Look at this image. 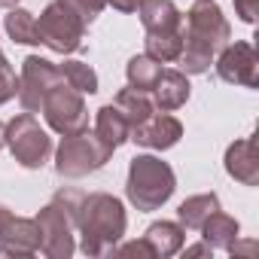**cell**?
Listing matches in <instances>:
<instances>
[{
	"label": "cell",
	"instance_id": "cell-1",
	"mask_svg": "<svg viewBox=\"0 0 259 259\" xmlns=\"http://www.w3.org/2000/svg\"><path fill=\"white\" fill-rule=\"evenodd\" d=\"M232 43V25L226 22L217 0H195L183 16V49L177 64L186 76L207 73L213 58Z\"/></svg>",
	"mask_w": 259,
	"mask_h": 259
},
{
	"label": "cell",
	"instance_id": "cell-2",
	"mask_svg": "<svg viewBox=\"0 0 259 259\" xmlns=\"http://www.w3.org/2000/svg\"><path fill=\"white\" fill-rule=\"evenodd\" d=\"M128 226L125 204L116 195L92 192L82 198L76 213V232H79V250L85 256H107L122 241Z\"/></svg>",
	"mask_w": 259,
	"mask_h": 259
},
{
	"label": "cell",
	"instance_id": "cell-3",
	"mask_svg": "<svg viewBox=\"0 0 259 259\" xmlns=\"http://www.w3.org/2000/svg\"><path fill=\"white\" fill-rule=\"evenodd\" d=\"M177 189V177L168 162L159 156H135L128 165V180H125V195L141 213L159 210Z\"/></svg>",
	"mask_w": 259,
	"mask_h": 259
},
{
	"label": "cell",
	"instance_id": "cell-4",
	"mask_svg": "<svg viewBox=\"0 0 259 259\" xmlns=\"http://www.w3.org/2000/svg\"><path fill=\"white\" fill-rule=\"evenodd\" d=\"M113 150L95 135V132H76V135H64L58 150H55V171L58 177H67V180H79V177H89L95 171H101L107 162H110Z\"/></svg>",
	"mask_w": 259,
	"mask_h": 259
},
{
	"label": "cell",
	"instance_id": "cell-5",
	"mask_svg": "<svg viewBox=\"0 0 259 259\" xmlns=\"http://www.w3.org/2000/svg\"><path fill=\"white\" fill-rule=\"evenodd\" d=\"M37 37L46 49H52L58 55H70V52L82 49L85 22L73 10L70 0H52L37 19Z\"/></svg>",
	"mask_w": 259,
	"mask_h": 259
},
{
	"label": "cell",
	"instance_id": "cell-6",
	"mask_svg": "<svg viewBox=\"0 0 259 259\" xmlns=\"http://www.w3.org/2000/svg\"><path fill=\"white\" fill-rule=\"evenodd\" d=\"M7 147L13 159L28 171H40L52 156V138L46 128H40L34 113H19L7 125Z\"/></svg>",
	"mask_w": 259,
	"mask_h": 259
},
{
	"label": "cell",
	"instance_id": "cell-7",
	"mask_svg": "<svg viewBox=\"0 0 259 259\" xmlns=\"http://www.w3.org/2000/svg\"><path fill=\"white\" fill-rule=\"evenodd\" d=\"M55 85H64V73L55 61L49 58H40V55H28L22 61V70H19V104L25 113H40L43 107V98L55 89Z\"/></svg>",
	"mask_w": 259,
	"mask_h": 259
},
{
	"label": "cell",
	"instance_id": "cell-8",
	"mask_svg": "<svg viewBox=\"0 0 259 259\" xmlns=\"http://www.w3.org/2000/svg\"><path fill=\"white\" fill-rule=\"evenodd\" d=\"M46 125L52 128L55 135H76L82 128H89V110H85V101L76 89H70L67 82L64 85H55L46 98H43V107H40Z\"/></svg>",
	"mask_w": 259,
	"mask_h": 259
},
{
	"label": "cell",
	"instance_id": "cell-9",
	"mask_svg": "<svg viewBox=\"0 0 259 259\" xmlns=\"http://www.w3.org/2000/svg\"><path fill=\"white\" fill-rule=\"evenodd\" d=\"M37 226H40V253L49 256V259H70L73 250H76V223L73 217L58 204V201H49L46 207H40V213L34 217Z\"/></svg>",
	"mask_w": 259,
	"mask_h": 259
},
{
	"label": "cell",
	"instance_id": "cell-10",
	"mask_svg": "<svg viewBox=\"0 0 259 259\" xmlns=\"http://www.w3.org/2000/svg\"><path fill=\"white\" fill-rule=\"evenodd\" d=\"M213 64H217L220 79L229 82V85H244V89H256L259 85V52L247 40L229 43L213 58Z\"/></svg>",
	"mask_w": 259,
	"mask_h": 259
},
{
	"label": "cell",
	"instance_id": "cell-11",
	"mask_svg": "<svg viewBox=\"0 0 259 259\" xmlns=\"http://www.w3.org/2000/svg\"><path fill=\"white\" fill-rule=\"evenodd\" d=\"M180 138H183V125H180V119H174L171 113H153L147 122H141V125H135L132 132H128V141H135L138 147H147V150H171V147H177L180 144Z\"/></svg>",
	"mask_w": 259,
	"mask_h": 259
},
{
	"label": "cell",
	"instance_id": "cell-12",
	"mask_svg": "<svg viewBox=\"0 0 259 259\" xmlns=\"http://www.w3.org/2000/svg\"><path fill=\"white\" fill-rule=\"evenodd\" d=\"M226 174L244 186H256L259 183V153H256V141L253 138H241L235 144H229L226 150Z\"/></svg>",
	"mask_w": 259,
	"mask_h": 259
},
{
	"label": "cell",
	"instance_id": "cell-13",
	"mask_svg": "<svg viewBox=\"0 0 259 259\" xmlns=\"http://www.w3.org/2000/svg\"><path fill=\"white\" fill-rule=\"evenodd\" d=\"M40 253V226L28 217H13L4 238H0V256H34Z\"/></svg>",
	"mask_w": 259,
	"mask_h": 259
},
{
	"label": "cell",
	"instance_id": "cell-14",
	"mask_svg": "<svg viewBox=\"0 0 259 259\" xmlns=\"http://www.w3.org/2000/svg\"><path fill=\"white\" fill-rule=\"evenodd\" d=\"M150 95H153V101H156V110L171 113V110H180V107L189 101L192 85H189V76H186L183 70H165V67H162V76H159V82L153 85Z\"/></svg>",
	"mask_w": 259,
	"mask_h": 259
},
{
	"label": "cell",
	"instance_id": "cell-15",
	"mask_svg": "<svg viewBox=\"0 0 259 259\" xmlns=\"http://www.w3.org/2000/svg\"><path fill=\"white\" fill-rule=\"evenodd\" d=\"M135 13L147 31H177L183 25V13L174 7V0H141Z\"/></svg>",
	"mask_w": 259,
	"mask_h": 259
},
{
	"label": "cell",
	"instance_id": "cell-16",
	"mask_svg": "<svg viewBox=\"0 0 259 259\" xmlns=\"http://www.w3.org/2000/svg\"><path fill=\"white\" fill-rule=\"evenodd\" d=\"M144 241L153 247L156 259H159V256H162V259H168V256H174V253H180V250H183V244H186V229H183L180 223L159 220V223H153V226L147 229Z\"/></svg>",
	"mask_w": 259,
	"mask_h": 259
},
{
	"label": "cell",
	"instance_id": "cell-17",
	"mask_svg": "<svg viewBox=\"0 0 259 259\" xmlns=\"http://www.w3.org/2000/svg\"><path fill=\"white\" fill-rule=\"evenodd\" d=\"M128 122H125V116L119 113V107L116 104H104L98 113H95V135L116 153L125 141H128Z\"/></svg>",
	"mask_w": 259,
	"mask_h": 259
},
{
	"label": "cell",
	"instance_id": "cell-18",
	"mask_svg": "<svg viewBox=\"0 0 259 259\" xmlns=\"http://www.w3.org/2000/svg\"><path fill=\"white\" fill-rule=\"evenodd\" d=\"M113 104H116L119 113L125 116L128 128H135V125L147 122V119L156 113V101H153V95H150V92H141V89H132V85L122 89V92L116 95Z\"/></svg>",
	"mask_w": 259,
	"mask_h": 259
},
{
	"label": "cell",
	"instance_id": "cell-19",
	"mask_svg": "<svg viewBox=\"0 0 259 259\" xmlns=\"http://www.w3.org/2000/svg\"><path fill=\"white\" fill-rule=\"evenodd\" d=\"M198 232H201V238H204L207 247H213V250H229L232 241H238L241 226H238L235 217H229V213H223V210H213V213L204 220V226H201Z\"/></svg>",
	"mask_w": 259,
	"mask_h": 259
},
{
	"label": "cell",
	"instance_id": "cell-20",
	"mask_svg": "<svg viewBox=\"0 0 259 259\" xmlns=\"http://www.w3.org/2000/svg\"><path fill=\"white\" fill-rule=\"evenodd\" d=\"M213 210H220V198H217V192H204V195L186 198V201L177 207V220H180L183 229L198 232V229L204 226V220H207Z\"/></svg>",
	"mask_w": 259,
	"mask_h": 259
},
{
	"label": "cell",
	"instance_id": "cell-21",
	"mask_svg": "<svg viewBox=\"0 0 259 259\" xmlns=\"http://www.w3.org/2000/svg\"><path fill=\"white\" fill-rule=\"evenodd\" d=\"M144 43H147V55L150 58H156L162 64L177 61V55L183 49V25L177 31H147Z\"/></svg>",
	"mask_w": 259,
	"mask_h": 259
},
{
	"label": "cell",
	"instance_id": "cell-22",
	"mask_svg": "<svg viewBox=\"0 0 259 259\" xmlns=\"http://www.w3.org/2000/svg\"><path fill=\"white\" fill-rule=\"evenodd\" d=\"M125 76H128V85H132V89L153 92V85L162 76V61L150 58L147 52L144 55H135L132 61H128V67H125Z\"/></svg>",
	"mask_w": 259,
	"mask_h": 259
},
{
	"label": "cell",
	"instance_id": "cell-23",
	"mask_svg": "<svg viewBox=\"0 0 259 259\" xmlns=\"http://www.w3.org/2000/svg\"><path fill=\"white\" fill-rule=\"evenodd\" d=\"M4 25H7V34H10L13 43H22V46H40L34 13H28V10H22V7H13Z\"/></svg>",
	"mask_w": 259,
	"mask_h": 259
},
{
	"label": "cell",
	"instance_id": "cell-24",
	"mask_svg": "<svg viewBox=\"0 0 259 259\" xmlns=\"http://www.w3.org/2000/svg\"><path fill=\"white\" fill-rule=\"evenodd\" d=\"M61 73H64V82L70 89H76L79 95H95L98 92V73L85 64V61H64L58 64Z\"/></svg>",
	"mask_w": 259,
	"mask_h": 259
},
{
	"label": "cell",
	"instance_id": "cell-25",
	"mask_svg": "<svg viewBox=\"0 0 259 259\" xmlns=\"http://www.w3.org/2000/svg\"><path fill=\"white\" fill-rule=\"evenodd\" d=\"M19 95V76L13 70V64L7 61L4 49H0V107H4L7 101H13Z\"/></svg>",
	"mask_w": 259,
	"mask_h": 259
},
{
	"label": "cell",
	"instance_id": "cell-26",
	"mask_svg": "<svg viewBox=\"0 0 259 259\" xmlns=\"http://www.w3.org/2000/svg\"><path fill=\"white\" fill-rule=\"evenodd\" d=\"M70 4H73V10L82 16V22H85V25H92V22L104 13L107 0H70Z\"/></svg>",
	"mask_w": 259,
	"mask_h": 259
},
{
	"label": "cell",
	"instance_id": "cell-27",
	"mask_svg": "<svg viewBox=\"0 0 259 259\" xmlns=\"http://www.w3.org/2000/svg\"><path fill=\"white\" fill-rule=\"evenodd\" d=\"M113 253H122V256H147V259H156V253H153V247L141 238V241H128V244H122V247H113Z\"/></svg>",
	"mask_w": 259,
	"mask_h": 259
},
{
	"label": "cell",
	"instance_id": "cell-28",
	"mask_svg": "<svg viewBox=\"0 0 259 259\" xmlns=\"http://www.w3.org/2000/svg\"><path fill=\"white\" fill-rule=\"evenodd\" d=\"M256 13H259V0H235V16L244 25H253L256 22Z\"/></svg>",
	"mask_w": 259,
	"mask_h": 259
},
{
	"label": "cell",
	"instance_id": "cell-29",
	"mask_svg": "<svg viewBox=\"0 0 259 259\" xmlns=\"http://www.w3.org/2000/svg\"><path fill=\"white\" fill-rule=\"evenodd\" d=\"M138 4H141V0H107V7H113L119 13H135Z\"/></svg>",
	"mask_w": 259,
	"mask_h": 259
},
{
	"label": "cell",
	"instance_id": "cell-30",
	"mask_svg": "<svg viewBox=\"0 0 259 259\" xmlns=\"http://www.w3.org/2000/svg\"><path fill=\"white\" fill-rule=\"evenodd\" d=\"M183 253H186V256H210L213 247H207V244H192V247H186Z\"/></svg>",
	"mask_w": 259,
	"mask_h": 259
},
{
	"label": "cell",
	"instance_id": "cell-31",
	"mask_svg": "<svg viewBox=\"0 0 259 259\" xmlns=\"http://www.w3.org/2000/svg\"><path fill=\"white\" fill-rule=\"evenodd\" d=\"M253 250H256V241H244V244L232 241V247H229V253H253Z\"/></svg>",
	"mask_w": 259,
	"mask_h": 259
},
{
	"label": "cell",
	"instance_id": "cell-32",
	"mask_svg": "<svg viewBox=\"0 0 259 259\" xmlns=\"http://www.w3.org/2000/svg\"><path fill=\"white\" fill-rule=\"evenodd\" d=\"M10 220H13V210L0 204V238H4V232H7V226H10Z\"/></svg>",
	"mask_w": 259,
	"mask_h": 259
},
{
	"label": "cell",
	"instance_id": "cell-33",
	"mask_svg": "<svg viewBox=\"0 0 259 259\" xmlns=\"http://www.w3.org/2000/svg\"><path fill=\"white\" fill-rule=\"evenodd\" d=\"M7 147V122H0V150Z\"/></svg>",
	"mask_w": 259,
	"mask_h": 259
},
{
	"label": "cell",
	"instance_id": "cell-34",
	"mask_svg": "<svg viewBox=\"0 0 259 259\" xmlns=\"http://www.w3.org/2000/svg\"><path fill=\"white\" fill-rule=\"evenodd\" d=\"M22 4V0H0V7H4V10H13V7H19Z\"/></svg>",
	"mask_w": 259,
	"mask_h": 259
}]
</instances>
